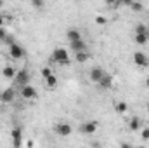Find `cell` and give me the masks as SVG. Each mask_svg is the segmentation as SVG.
Masks as SVG:
<instances>
[{
    "label": "cell",
    "mask_w": 149,
    "mask_h": 148,
    "mask_svg": "<svg viewBox=\"0 0 149 148\" xmlns=\"http://www.w3.org/2000/svg\"><path fill=\"white\" fill-rule=\"evenodd\" d=\"M114 108H116L118 113H125L128 106H127V103H125V101H120V103H116V105H114Z\"/></svg>",
    "instance_id": "cell-19"
},
{
    "label": "cell",
    "mask_w": 149,
    "mask_h": 148,
    "mask_svg": "<svg viewBox=\"0 0 149 148\" xmlns=\"http://www.w3.org/2000/svg\"><path fill=\"white\" fill-rule=\"evenodd\" d=\"M45 85H47V89H54L56 85H57V77L52 73V75H49L47 78H45Z\"/></svg>",
    "instance_id": "cell-15"
},
{
    "label": "cell",
    "mask_w": 149,
    "mask_h": 148,
    "mask_svg": "<svg viewBox=\"0 0 149 148\" xmlns=\"http://www.w3.org/2000/svg\"><path fill=\"white\" fill-rule=\"evenodd\" d=\"M97 122H85V124H81L80 125V132L81 134H94L95 131H97Z\"/></svg>",
    "instance_id": "cell-6"
},
{
    "label": "cell",
    "mask_w": 149,
    "mask_h": 148,
    "mask_svg": "<svg viewBox=\"0 0 149 148\" xmlns=\"http://www.w3.org/2000/svg\"><path fill=\"white\" fill-rule=\"evenodd\" d=\"M10 136H12V145L16 148L21 147V136H23V132H21V129L19 127H16V129H12V132H10Z\"/></svg>",
    "instance_id": "cell-12"
},
{
    "label": "cell",
    "mask_w": 149,
    "mask_h": 148,
    "mask_svg": "<svg viewBox=\"0 0 149 148\" xmlns=\"http://www.w3.org/2000/svg\"><path fill=\"white\" fill-rule=\"evenodd\" d=\"M135 33H148V26L146 25H137V28H135Z\"/></svg>",
    "instance_id": "cell-21"
},
{
    "label": "cell",
    "mask_w": 149,
    "mask_h": 148,
    "mask_svg": "<svg viewBox=\"0 0 149 148\" xmlns=\"http://www.w3.org/2000/svg\"><path fill=\"white\" fill-rule=\"evenodd\" d=\"M149 40V33H135V42L139 45H146Z\"/></svg>",
    "instance_id": "cell-17"
},
{
    "label": "cell",
    "mask_w": 149,
    "mask_h": 148,
    "mask_svg": "<svg viewBox=\"0 0 149 148\" xmlns=\"http://www.w3.org/2000/svg\"><path fill=\"white\" fill-rule=\"evenodd\" d=\"M2 75H3L5 78H14V77H16V70H14L12 66H5V68L2 70Z\"/></svg>",
    "instance_id": "cell-18"
},
{
    "label": "cell",
    "mask_w": 149,
    "mask_h": 148,
    "mask_svg": "<svg viewBox=\"0 0 149 148\" xmlns=\"http://www.w3.org/2000/svg\"><path fill=\"white\" fill-rule=\"evenodd\" d=\"M134 63H135L137 66L146 68V66H149V58L144 52H135V54H134Z\"/></svg>",
    "instance_id": "cell-5"
},
{
    "label": "cell",
    "mask_w": 149,
    "mask_h": 148,
    "mask_svg": "<svg viewBox=\"0 0 149 148\" xmlns=\"http://www.w3.org/2000/svg\"><path fill=\"white\" fill-rule=\"evenodd\" d=\"M70 49H71L73 52H80V51H87L88 47H87V42H83V40L80 38V40H73V42H70Z\"/></svg>",
    "instance_id": "cell-10"
},
{
    "label": "cell",
    "mask_w": 149,
    "mask_h": 148,
    "mask_svg": "<svg viewBox=\"0 0 149 148\" xmlns=\"http://www.w3.org/2000/svg\"><path fill=\"white\" fill-rule=\"evenodd\" d=\"M128 127H130V131H139L141 129V118L139 117H132L130 122H128Z\"/></svg>",
    "instance_id": "cell-14"
},
{
    "label": "cell",
    "mask_w": 149,
    "mask_h": 148,
    "mask_svg": "<svg viewBox=\"0 0 149 148\" xmlns=\"http://www.w3.org/2000/svg\"><path fill=\"white\" fill-rule=\"evenodd\" d=\"M5 37H7V33H5L3 26H0V40H5Z\"/></svg>",
    "instance_id": "cell-26"
},
{
    "label": "cell",
    "mask_w": 149,
    "mask_h": 148,
    "mask_svg": "<svg viewBox=\"0 0 149 148\" xmlns=\"http://www.w3.org/2000/svg\"><path fill=\"white\" fill-rule=\"evenodd\" d=\"M66 37H68V40H70V42H73V40H80V38H81V33H80L78 30L71 28V30H68Z\"/></svg>",
    "instance_id": "cell-16"
},
{
    "label": "cell",
    "mask_w": 149,
    "mask_h": 148,
    "mask_svg": "<svg viewBox=\"0 0 149 148\" xmlns=\"http://www.w3.org/2000/svg\"><path fill=\"white\" fill-rule=\"evenodd\" d=\"M146 85H148V87H149V77H148V78H146Z\"/></svg>",
    "instance_id": "cell-30"
},
{
    "label": "cell",
    "mask_w": 149,
    "mask_h": 148,
    "mask_svg": "<svg viewBox=\"0 0 149 148\" xmlns=\"http://www.w3.org/2000/svg\"><path fill=\"white\" fill-rule=\"evenodd\" d=\"M49 75H52V68H50V66H43V68H42V77L47 78Z\"/></svg>",
    "instance_id": "cell-22"
},
{
    "label": "cell",
    "mask_w": 149,
    "mask_h": 148,
    "mask_svg": "<svg viewBox=\"0 0 149 148\" xmlns=\"http://www.w3.org/2000/svg\"><path fill=\"white\" fill-rule=\"evenodd\" d=\"M14 98H16V92H14V89H12V87H9V89L2 91V94H0V99H2L3 103H12V101H14Z\"/></svg>",
    "instance_id": "cell-9"
},
{
    "label": "cell",
    "mask_w": 149,
    "mask_h": 148,
    "mask_svg": "<svg viewBox=\"0 0 149 148\" xmlns=\"http://www.w3.org/2000/svg\"><path fill=\"white\" fill-rule=\"evenodd\" d=\"M104 75V70L102 68H99V66H95V68H92L90 70V75H88V78L94 82V84H97L99 80H101V77Z\"/></svg>",
    "instance_id": "cell-11"
},
{
    "label": "cell",
    "mask_w": 149,
    "mask_h": 148,
    "mask_svg": "<svg viewBox=\"0 0 149 148\" xmlns=\"http://www.w3.org/2000/svg\"><path fill=\"white\" fill-rule=\"evenodd\" d=\"M21 96H23L24 99H35V98H37V91H35L33 85L26 84V85L21 87Z\"/></svg>",
    "instance_id": "cell-4"
},
{
    "label": "cell",
    "mask_w": 149,
    "mask_h": 148,
    "mask_svg": "<svg viewBox=\"0 0 149 148\" xmlns=\"http://www.w3.org/2000/svg\"><path fill=\"white\" fill-rule=\"evenodd\" d=\"M148 110H149V103H148Z\"/></svg>",
    "instance_id": "cell-31"
},
{
    "label": "cell",
    "mask_w": 149,
    "mask_h": 148,
    "mask_svg": "<svg viewBox=\"0 0 149 148\" xmlns=\"http://www.w3.org/2000/svg\"><path fill=\"white\" fill-rule=\"evenodd\" d=\"M3 23H5V18H3V16H0V26H3Z\"/></svg>",
    "instance_id": "cell-29"
},
{
    "label": "cell",
    "mask_w": 149,
    "mask_h": 148,
    "mask_svg": "<svg viewBox=\"0 0 149 148\" xmlns=\"http://www.w3.org/2000/svg\"><path fill=\"white\" fill-rule=\"evenodd\" d=\"M120 4H123V5H127V7H130V5L134 4V0H120Z\"/></svg>",
    "instance_id": "cell-27"
},
{
    "label": "cell",
    "mask_w": 149,
    "mask_h": 148,
    "mask_svg": "<svg viewBox=\"0 0 149 148\" xmlns=\"http://www.w3.org/2000/svg\"><path fill=\"white\" fill-rule=\"evenodd\" d=\"M97 84H99V87H101V89H111V87H113V77L109 73H106V72H104V75L101 77V80H99Z\"/></svg>",
    "instance_id": "cell-8"
},
{
    "label": "cell",
    "mask_w": 149,
    "mask_h": 148,
    "mask_svg": "<svg viewBox=\"0 0 149 148\" xmlns=\"http://www.w3.org/2000/svg\"><path fill=\"white\" fill-rule=\"evenodd\" d=\"M56 132H57L59 136H70V134L73 132V127H71L70 124H66V122H61V124L56 125Z\"/></svg>",
    "instance_id": "cell-7"
},
{
    "label": "cell",
    "mask_w": 149,
    "mask_h": 148,
    "mask_svg": "<svg viewBox=\"0 0 149 148\" xmlns=\"http://www.w3.org/2000/svg\"><path fill=\"white\" fill-rule=\"evenodd\" d=\"M104 2H106L108 5H118V4H120V0H104Z\"/></svg>",
    "instance_id": "cell-28"
},
{
    "label": "cell",
    "mask_w": 149,
    "mask_h": 148,
    "mask_svg": "<svg viewBox=\"0 0 149 148\" xmlns=\"http://www.w3.org/2000/svg\"><path fill=\"white\" fill-rule=\"evenodd\" d=\"M90 59V52L88 51H80V52H74V61L76 63H85Z\"/></svg>",
    "instance_id": "cell-13"
},
{
    "label": "cell",
    "mask_w": 149,
    "mask_h": 148,
    "mask_svg": "<svg viewBox=\"0 0 149 148\" xmlns=\"http://www.w3.org/2000/svg\"><path fill=\"white\" fill-rule=\"evenodd\" d=\"M141 138H142V140H149V127H144V129L141 131Z\"/></svg>",
    "instance_id": "cell-25"
},
{
    "label": "cell",
    "mask_w": 149,
    "mask_h": 148,
    "mask_svg": "<svg viewBox=\"0 0 149 148\" xmlns=\"http://www.w3.org/2000/svg\"><path fill=\"white\" fill-rule=\"evenodd\" d=\"M14 82H16V84H17L19 87L26 85V84L30 82V73H28V70H19V72H16Z\"/></svg>",
    "instance_id": "cell-3"
},
{
    "label": "cell",
    "mask_w": 149,
    "mask_h": 148,
    "mask_svg": "<svg viewBox=\"0 0 149 148\" xmlns=\"http://www.w3.org/2000/svg\"><path fill=\"white\" fill-rule=\"evenodd\" d=\"M95 23L102 26V25H106V23H108V19H106L104 16H97V18H95Z\"/></svg>",
    "instance_id": "cell-24"
},
{
    "label": "cell",
    "mask_w": 149,
    "mask_h": 148,
    "mask_svg": "<svg viewBox=\"0 0 149 148\" xmlns=\"http://www.w3.org/2000/svg\"><path fill=\"white\" fill-rule=\"evenodd\" d=\"M52 61L57 63V65H63V66H68V65L71 63V59H70V56H68V51L63 49V47L54 49V52H52Z\"/></svg>",
    "instance_id": "cell-1"
},
{
    "label": "cell",
    "mask_w": 149,
    "mask_h": 148,
    "mask_svg": "<svg viewBox=\"0 0 149 148\" xmlns=\"http://www.w3.org/2000/svg\"><path fill=\"white\" fill-rule=\"evenodd\" d=\"M74 2H80V0H74Z\"/></svg>",
    "instance_id": "cell-32"
},
{
    "label": "cell",
    "mask_w": 149,
    "mask_h": 148,
    "mask_svg": "<svg viewBox=\"0 0 149 148\" xmlns=\"http://www.w3.org/2000/svg\"><path fill=\"white\" fill-rule=\"evenodd\" d=\"M9 52H10V56L14 58V59H23L24 58V49H23V45H19L17 42H14V44H10L9 45Z\"/></svg>",
    "instance_id": "cell-2"
},
{
    "label": "cell",
    "mask_w": 149,
    "mask_h": 148,
    "mask_svg": "<svg viewBox=\"0 0 149 148\" xmlns=\"http://www.w3.org/2000/svg\"><path fill=\"white\" fill-rule=\"evenodd\" d=\"M130 9H132L134 12H141L144 7H142V4H141V2H135V0H134V4L130 5Z\"/></svg>",
    "instance_id": "cell-20"
},
{
    "label": "cell",
    "mask_w": 149,
    "mask_h": 148,
    "mask_svg": "<svg viewBox=\"0 0 149 148\" xmlns=\"http://www.w3.org/2000/svg\"><path fill=\"white\" fill-rule=\"evenodd\" d=\"M31 5L37 7V9H42V7L45 5V2H43V0H31Z\"/></svg>",
    "instance_id": "cell-23"
}]
</instances>
